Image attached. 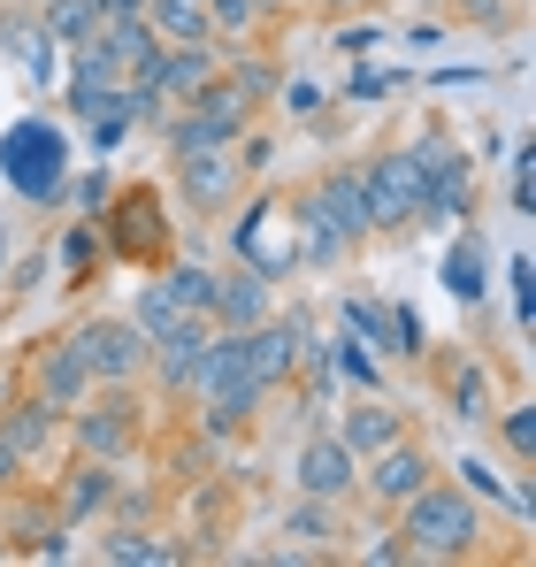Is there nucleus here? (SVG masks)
<instances>
[{"label": "nucleus", "instance_id": "1", "mask_svg": "<svg viewBox=\"0 0 536 567\" xmlns=\"http://www.w3.org/2000/svg\"><path fill=\"white\" fill-rule=\"evenodd\" d=\"M0 177L23 207H62L70 192V138L54 115H16L0 131Z\"/></svg>", "mask_w": 536, "mask_h": 567}, {"label": "nucleus", "instance_id": "29", "mask_svg": "<svg viewBox=\"0 0 536 567\" xmlns=\"http://www.w3.org/2000/svg\"><path fill=\"white\" fill-rule=\"evenodd\" d=\"M39 23H47V39H54V47H78V39L100 31V0H47V8H39Z\"/></svg>", "mask_w": 536, "mask_h": 567}, {"label": "nucleus", "instance_id": "16", "mask_svg": "<svg viewBox=\"0 0 536 567\" xmlns=\"http://www.w3.org/2000/svg\"><path fill=\"white\" fill-rule=\"evenodd\" d=\"M207 338H215V330H207V315H184L169 338H154V346H146L169 391H192V377H199V353H207Z\"/></svg>", "mask_w": 536, "mask_h": 567}, {"label": "nucleus", "instance_id": "39", "mask_svg": "<svg viewBox=\"0 0 536 567\" xmlns=\"http://www.w3.org/2000/svg\"><path fill=\"white\" fill-rule=\"evenodd\" d=\"M276 100H284L291 123H307V115L322 107V85H307V78H276Z\"/></svg>", "mask_w": 536, "mask_h": 567}, {"label": "nucleus", "instance_id": "19", "mask_svg": "<svg viewBox=\"0 0 536 567\" xmlns=\"http://www.w3.org/2000/svg\"><path fill=\"white\" fill-rule=\"evenodd\" d=\"M268 315V277H254L246 261H238V277H215V307H207V322H223V330H254Z\"/></svg>", "mask_w": 536, "mask_h": 567}, {"label": "nucleus", "instance_id": "56", "mask_svg": "<svg viewBox=\"0 0 536 567\" xmlns=\"http://www.w3.org/2000/svg\"><path fill=\"white\" fill-rule=\"evenodd\" d=\"M0 560H8V545H0Z\"/></svg>", "mask_w": 536, "mask_h": 567}, {"label": "nucleus", "instance_id": "24", "mask_svg": "<svg viewBox=\"0 0 536 567\" xmlns=\"http://www.w3.org/2000/svg\"><path fill=\"white\" fill-rule=\"evenodd\" d=\"M315 199H322V215L346 230V238H368L375 223H368V192H360V169H330L322 185H315Z\"/></svg>", "mask_w": 536, "mask_h": 567}, {"label": "nucleus", "instance_id": "53", "mask_svg": "<svg viewBox=\"0 0 536 567\" xmlns=\"http://www.w3.org/2000/svg\"><path fill=\"white\" fill-rule=\"evenodd\" d=\"M0 269H8V230H0Z\"/></svg>", "mask_w": 536, "mask_h": 567}, {"label": "nucleus", "instance_id": "41", "mask_svg": "<svg viewBox=\"0 0 536 567\" xmlns=\"http://www.w3.org/2000/svg\"><path fill=\"white\" fill-rule=\"evenodd\" d=\"M107 192H115V177H107V169H85V177H70L62 199H78L85 215H100V207H107Z\"/></svg>", "mask_w": 536, "mask_h": 567}, {"label": "nucleus", "instance_id": "38", "mask_svg": "<svg viewBox=\"0 0 536 567\" xmlns=\"http://www.w3.org/2000/svg\"><path fill=\"white\" fill-rule=\"evenodd\" d=\"M506 291H514V322L529 330V315H536V277H529V254H514V261H506Z\"/></svg>", "mask_w": 536, "mask_h": 567}, {"label": "nucleus", "instance_id": "14", "mask_svg": "<svg viewBox=\"0 0 536 567\" xmlns=\"http://www.w3.org/2000/svg\"><path fill=\"white\" fill-rule=\"evenodd\" d=\"M284 207H291V223H299V230H291V246H299V261H307V269H330V261H346V246H353V238H346V230L322 215L315 185L299 192V199H284Z\"/></svg>", "mask_w": 536, "mask_h": 567}, {"label": "nucleus", "instance_id": "37", "mask_svg": "<svg viewBox=\"0 0 536 567\" xmlns=\"http://www.w3.org/2000/svg\"><path fill=\"white\" fill-rule=\"evenodd\" d=\"M506 199H514V215H529V199H536V154L529 146H514V162H506Z\"/></svg>", "mask_w": 536, "mask_h": 567}, {"label": "nucleus", "instance_id": "17", "mask_svg": "<svg viewBox=\"0 0 536 567\" xmlns=\"http://www.w3.org/2000/svg\"><path fill=\"white\" fill-rule=\"evenodd\" d=\"M422 483H430V453H422V445H406V437H399V445H383V453H375V468H368V491H375L383 506H406Z\"/></svg>", "mask_w": 536, "mask_h": 567}, {"label": "nucleus", "instance_id": "26", "mask_svg": "<svg viewBox=\"0 0 536 567\" xmlns=\"http://www.w3.org/2000/svg\"><path fill=\"white\" fill-rule=\"evenodd\" d=\"M70 115H78V123L131 115V78H78V70H70ZM131 123H138V115H131Z\"/></svg>", "mask_w": 536, "mask_h": 567}, {"label": "nucleus", "instance_id": "28", "mask_svg": "<svg viewBox=\"0 0 536 567\" xmlns=\"http://www.w3.org/2000/svg\"><path fill=\"white\" fill-rule=\"evenodd\" d=\"M346 338H360L368 353H391V307L383 299H368V291H346Z\"/></svg>", "mask_w": 536, "mask_h": 567}, {"label": "nucleus", "instance_id": "50", "mask_svg": "<svg viewBox=\"0 0 536 567\" xmlns=\"http://www.w3.org/2000/svg\"><path fill=\"white\" fill-rule=\"evenodd\" d=\"M146 0H100V16H138Z\"/></svg>", "mask_w": 536, "mask_h": 567}, {"label": "nucleus", "instance_id": "12", "mask_svg": "<svg viewBox=\"0 0 536 567\" xmlns=\"http://www.w3.org/2000/svg\"><path fill=\"white\" fill-rule=\"evenodd\" d=\"M360 192H368V223H375V230L414 223V162H406V154L368 162V169H360Z\"/></svg>", "mask_w": 536, "mask_h": 567}, {"label": "nucleus", "instance_id": "30", "mask_svg": "<svg viewBox=\"0 0 536 567\" xmlns=\"http://www.w3.org/2000/svg\"><path fill=\"white\" fill-rule=\"evenodd\" d=\"M92 261H100V223L85 215V223H70V230H62V246H54V269L78 284V277L92 269Z\"/></svg>", "mask_w": 536, "mask_h": 567}, {"label": "nucleus", "instance_id": "34", "mask_svg": "<svg viewBox=\"0 0 536 567\" xmlns=\"http://www.w3.org/2000/svg\"><path fill=\"white\" fill-rule=\"evenodd\" d=\"M223 85L246 100V107H261V100H276V62H261V54H254V62H238V70L223 78Z\"/></svg>", "mask_w": 536, "mask_h": 567}, {"label": "nucleus", "instance_id": "42", "mask_svg": "<svg viewBox=\"0 0 536 567\" xmlns=\"http://www.w3.org/2000/svg\"><path fill=\"white\" fill-rule=\"evenodd\" d=\"M422 346H430L422 315H414V307H391V353H422Z\"/></svg>", "mask_w": 536, "mask_h": 567}, {"label": "nucleus", "instance_id": "45", "mask_svg": "<svg viewBox=\"0 0 536 567\" xmlns=\"http://www.w3.org/2000/svg\"><path fill=\"white\" fill-rule=\"evenodd\" d=\"M330 47H338V54H368V47H383V23H368V16H360V23H346V31H338V39H330Z\"/></svg>", "mask_w": 536, "mask_h": 567}, {"label": "nucleus", "instance_id": "55", "mask_svg": "<svg viewBox=\"0 0 536 567\" xmlns=\"http://www.w3.org/2000/svg\"><path fill=\"white\" fill-rule=\"evenodd\" d=\"M23 8H47V0H23Z\"/></svg>", "mask_w": 536, "mask_h": 567}, {"label": "nucleus", "instance_id": "46", "mask_svg": "<svg viewBox=\"0 0 536 567\" xmlns=\"http://www.w3.org/2000/svg\"><path fill=\"white\" fill-rule=\"evenodd\" d=\"M92 131V154H115L123 138H131V115H100V123H85Z\"/></svg>", "mask_w": 536, "mask_h": 567}, {"label": "nucleus", "instance_id": "20", "mask_svg": "<svg viewBox=\"0 0 536 567\" xmlns=\"http://www.w3.org/2000/svg\"><path fill=\"white\" fill-rule=\"evenodd\" d=\"M437 277H445V291L460 299V307H483V291H491V246H483L475 230H467V238H452Z\"/></svg>", "mask_w": 536, "mask_h": 567}, {"label": "nucleus", "instance_id": "44", "mask_svg": "<svg viewBox=\"0 0 536 567\" xmlns=\"http://www.w3.org/2000/svg\"><path fill=\"white\" fill-rule=\"evenodd\" d=\"M506 445H514V461L536 453V406H506Z\"/></svg>", "mask_w": 536, "mask_h": 567}, {"label": "nucleus", "instance_id": "3", "mask_svg": "<svg viewBox=\"0 0 536 567\" xmlns=\"http://www.w3.org/2000/svg\"><path fill=\"white\" fill-rule=\"evenodd\" d=\"M207 78H215V47H154L131 70V115L138 123H169Z\"/></svg>", "mask_w": 536, "mask_h": 567}, {"label": "nucleus", "instance_id": "18", "mask_svg": "<svg viewBox=\"0 0 536 567\" xmlns=\"http://www.w3.org/2000/svg\"><path fill=\"white\" fill-rule=\"evenodd\" d=\"M138 16H146V31H154L162 47H215V16H207V0H146Z\"/></svg>", "mask_w": 536, "mask_h": 567}, {"label": "nucleus", "instance_id": "40", "mask_svg": "<svg viewBox=\"0 0 536 567\" xmlns=\"http://www.w3.org/2000/svg\"><path fill=\"white\" fill-rule=\"evenodd\" d=\"M460 491H467V498H514V483H498V475L483 468V461H475V453H467V461H460Z\"/></svg>", "mask_w": 536, "mask_h": 567}, {"label": "nucleus", "instance_id": "7", "mask_svg": "<svg viewBox=\"0 0 536 567\" xmlns=\"http://www.w3.org/2000/svg\"><path fill=\"white\" fill-rule=\"evenodd\" d=\"M291 207H284V192H261L246 215H238V230H230V254L254 269V277H291L299 269V246H291Z\"/></svg>", "mask_w": 536, "mask_h": 567}, {"label": "nucleus", "instance_id": "10", "mask_svg": "<svg viewBox=\"0 0 536 567\" xmlns=\"http://www.w3.org/2000/svg\"><path fill=\"white\" fill-rule=\"evenodd\" d=\"M238 146H199V154H177V192L199 207V215H215V207H230L238 199Z\"/></svg>", "mask_w": 536, "mask_h": 567}, {"label": "nucleus", "instance_id": "5", "mask_svg": "<svg viewBox=\"0 0 536 567\" xmlns=\"http://www.w3.org/2000/svg\"><path fill=\"white\" fill-rule=\"evenodd\" d=\"M100 246L115 261H154L169 246V207L154 185H131V192H107V223H100Z\"/></svg>", "mask_w": 536, "mask_h": 567}, {"label": "nucleus", "instance_id": "6", "mask_svg": "<svg viewBox=\"0 0 536 567\" xmlns=\"http://www.w3.org/2000/svg\"><path fill=\"white\" fill-rule=\"evenodd\" d=\"M246 115H254L246 100L230 93L223 78H207V85H199V93H192L177 115H169V154H199V146H238V138H246Z\"/></svg>", "mask_w": 536, "mask_h": 567}, {"label": "nucleus", "instance_id": "52", "mask_svg": "<svg viewBox=\"0 0 536 567\" xmlns=\"http://www.w3.org/2000/svg\"><path fill=\"white\" fill-rule=\"evenodd\" d=\"M8 399H16V377H8V369H0V414H8Z\"/></svg>", "mask_w": 536, "mask_h": 567}, {"label": "nucleus", "instance_id": "25", "mask_svg": "<svg viewBox=\"0 0 536 567\" xmlns=\"http://www.w3.org/2000/svg\"><path fill=\"white\" fill-rule=\"evenodd\" d=\"M100 560H107V567H177L184 545L146 537V529H131V522H123V529H107V537H100Z\"/></svg>", "mask_w": 536, "mask_h": 567}, {"label": "nucleus", "instance_id": "54", "mask_svg": "<svg viewBox=\"0 0 536 567\" xmlns=\"http://www.w3.org/2000/svg\"><path fill=\"white\" fill-rule=\"evenodd\" d=\"M330 8H360V0H330Z\"/></svg>", "mask_w": 536, "mask_h": 567}, {"label": "nucleus", "instance_id": "2", "mask_svg": "<svg viewBox=\"0 0 536 567\" xmlns=\"http://www.w3.org/2000/svg\"><path fill=\"white\" fill-rule=\"evenodd\" d=\"M406 553L414 560H467L475 545H483V522H475V498L467 491H437V483H422L414 498H406Z\"/></svg>", "mask_w": 536, "mask_h": 567}, {"label": "nucleus", "instance_id": "15", "mask_svg": "<svg viewBox=\"0 0 536 567\" xmlns=\"http://www.w3.org/2000/svg\"><path fill=\"white\" fill-rule=\"evenodd\" d=\"M353 483H360V461L338 437H307V445H299V491H307V498H346Z\"/></svg>", "mask_w": 536, "mask_h": 567}, {"label": "nucleus", "instance_id": "13", "mask_svg": "<svg viewBox=\"0 0 536 567\" xmlns=\"http://www.w3.org/2000/svg\"><path fill=\"white\" fill-rule=\"evenodd\" d=\"M131 414H138L131 399H100V406H78V422H70L78 453H85V461H115V453L131 445V430H138Z\"/></svg>", "mask_w": 536, "mask_h": 567}, {"label": "nucleus", "instance_id": "22", "mask_svg": "<svg viewBox=\"0 0 536 567\" xmlns=\"http://www.w3.org/2000/svg\"><path fill=\"white\" fill-rule=\"evenodd\" d=\"M85 391H92V377H85V353H78V338H62V346H47V353H39V399H54V406L70 414Z\"/></svg>", "mask_w": 536, "mask_h": 567}, {"label": "nucleus", "instance_id": "21", "mask_svg": "<svg viewBox=\"0 0 536 567\" xmlns=\"http://www.w3.org/2000/svg\"><path fill=\"white\" fill-rule=\"evenodd\" d=\"M54 399H8V414H0V437L16 445V461H39L47 445H54Z\"/></svg>", "mask_w": 536, "mask_h": 567}, {"label": "nucleus", "instance_id": "4", "mask_svg": "<svg viewBox=\"0 0 536 567\" xmlns=\"http://www.w3.org/2000/svg\"><path fill=\"white\" fill-rule=\"evenodd\" d=\"M406 162H414V223L422 230H445L452 215L467 207V154L452 146L445 131H422V146Z\"/></svg>", "mask_w": 536, "mask_h": 567}, {"label": "nucleus", "instance_id": "36", "mask_svg": "<svg viewBox=\"0 0 536 567\" xmlns=\"http://www.w3.org/2000/svg\"><path fill=\"white\" fill-rule=\"evenodd\" d=\"M284 537H299V545L315 553V545L330 537V514H322V498H307V506H291V514H284Z\"/></svg>", "mask_w": 536, "mask_h": 567}, {"label": "nucleus", "instance_id": "33", "mask_svg": "<svg viewBox=\"0 0 536 567\" xmlns=\"http://www.w3.org/2000/svg\"><path fill=\"white\" fill-rule=\"evenodd\" d=\"M483 406H491V377H483V361H467L452 377V422H483Z\"/></svg>", "mask_w": 536, "mask_h": 567}, {"label": "nucleus", "instance_id": "43", "mask_svg": "<svg viewBox=\"0 0 536 567\" xmlns=\"http://www.w3.org/2000/svg\"><path fill=\"white\" fill-rule=\"evenodd\" d=\"M391 85H399L391 70H360V62H353V78H346V100H353V107H368V100H383Z\"/></svg>", "mask_w": 536, "mask_h": 567}, {"label": "nucleus", "instance_id": "11", "mask_svg": "<svg viewBox=\"0 0 536 567\" xmlns=\"http://www.w3.org/2000/svg\"><path fill=\"white\" fill-rule=\"evenodd\" d=\"M0 54L23 70L31 93H54V39L39 23V8H0Z\"/></svg>", "mask_w": 536, "mask_h": 567}, {"label": "nucleus", "instance_id": "23", "mask_svg": "<svg viewBox=\"0 0 536 567\" xmlns=\"http://www.w3.org/2000/svg\"><path fill=\"white\" fill-rule=\"evenodd\" d=\"M399 437H406V430H399V414H391V406H375V399H360L353 414L338 422V445H346L353 461H375V453H383V445H399Z\"/></svg>", "mask_w": 536, "mask_h": 567}, {"label": "nucleus", "instance_id": "8", "mask_svg": "<svg viewBox=\"0 0 536 567\" xmlns=\"http://www.w3.org/2000/svg\"><path fill=\"white\" fill-rule=\"evenodd\" d=\"M78 353H85V377L92 383H131L146 369V330L138 322H115V315H100L78 330Z\"/></svg>", "mask_w": 536, "mask_h": 567}, {"label": "nucleus", "instance_id": "9", "mask_svg": "<svg viewBox=\"0 0 536 567\" xmlns=\"http://www.w3.org/2000/svg\"><path fill=\"white\" fill-rule=\"evenodd\" d=\"M299 353H307V315H276V322H254L246 330V361H254V383L276 391V383L299 377Z\"/></svg>", "mask_w": 536, "mask_h": 567}, {"label": "nucleus", "instance_id": "27", "mask_svg": "<svg viewBox=\"0 0 536 567\" xmlns=\"http://www.w3.org/2000/svg\"><path fill=\"white\" fill-rule=\"evenodd\" d=\"M107 491H115V468H107V461H85V468L62 483V522H85V514H100V506H107Z\"/></svg>", "mask_w": 536, "mask_h": 567}, {"label": "nucleus", "instance_id": "57", "mask_svg": "<svg viewBox=\"0 0 536 567\" xmlns=\"http://www.w3.org/2000/svg\"><path fill=\"white\" fill-rule=\"evenodd\" d=\"M422 8H437V0H422Z\"/></svg>", "mask_w": 536, "mask_h": 567}, {"label": "nucleus", "instance_id": "49", "mask_svg": "<svg viewBox=\"0 0 536 567\" xmlns=\"http://www.w3.org/2000/svg\"><path fill=\"white\" fill-rule=\"evenodd\" d=\"M238 146H246V177H261L268 162H276V146H268V138H238Z\"/></svg>", "mask_w": 536, "mask_h": 567}, {"label": "nucleus", "instance_id": "51", "mask_svg": "<svg viewBox=\"0 0 536 567\" xmlns=\"http://www.w3.org/2000/svg\"><path fill=\"white\" fill-rule=\"evenodd\" d=\"M0 483H16V445L0 437Z\"/></svg>", "mask_w": 536, "mask_h": 567}, {"label": "nucleus", "instance_id": "31", "mask_svg": "<svg viewBox=\"0 0 536 567\" xmlns=\"http://www.w3.org/2000/svg\"><path fill=\"white\" fill-rule=\"evenodd\" d=\"M162 284H169V299H177L184 315H207L215 307V269H199V261H177Z\"/></svg>", "mask_w": 536, "mask_h": 567}, {"label": "nucleus", "instance_id": "48", "mask_svg": "<svg viewBox=\"0 0 536 567\" xmlns=\"http://www.w3.org/2000/svg\"><path fill=\"white\" fill-rule=\"evenodd\" d=\"M467 23H506V0H460Z\"/></svg>", "mask_w": 536, "mask_h": 567}, {"label": "nucleus", "instance_id": "47", "mask_svg": "<svg viewBox=\"0 0 536 567\" xmlns=\"http://www.w3.org/2000/svg\"><path fill=\"white\" fill-rule=\"evenodd\" d=\"M360 560H375V567H406L414 553H406V537L391 529V537H368V553H360Z\"/></svg>", "mask_w": 536, "mask_h": 567}, {"label": "nucleus", "instance_id": "32", "mask_svg": "<svg viewBox=\"0 0 536 567\" xmlns=\"http://www.w3.org/2000/svg\"><path fill=\"white\" fill-rule=\"evenodd\" d=\"M131 322H138V330H146V346H154V338H169V330L184 322V307L169 299V284H146V291H138V315H131Z\"/></svg>", "mask_w": 536, "mask_h": 567}, {"label": "nucleus", "instance_id": "58", "mask_svg": "<svg viewBox=\"0 0 536 567\" xmlns=\"http://www.w3.org/2000/svg\"><path fill=\"white\" fill-rule=\"evenodd\" d=\"M261 8H268V0H261Z\"/></svg>", "mask_w": 536, "mask_h": 567}, {"label": "nucleus", "instance_id": "35", "mask_svg": "<svg viewBox=\"0 0 536 567\" xmlns=\"http://www.w3.org/2000/svg\"><path fill=\"white\" fill-rule=\"evenodd\" d=\"M322 353L338 361V377H346V383H360V391H375V353H368L360 338H330Z\"/></svg>", "mask_w": 536, "mask_h": 567}]
</instances>
